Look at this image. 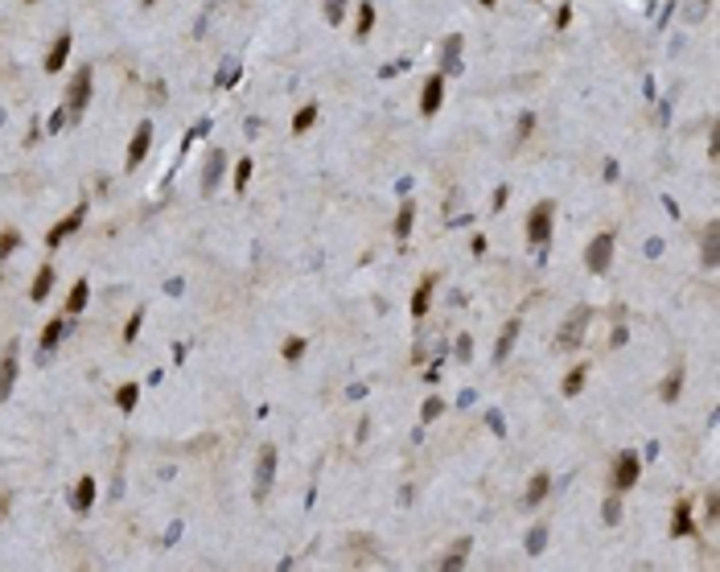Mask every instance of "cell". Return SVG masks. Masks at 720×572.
<instances>
[{"label":"cell","mask_w":720,"mask_h":572,"mask_svg":"<svg viewBox=\"0 0 720 572\" xmlns=\"http://www.w3.org/2000/svg\"><path fill=\"white\" fill-rule=\"evenodd\" d=\"M280 355L289 358V362H296V358L305 355V338H289V342L280 346Z\"/></svg>","instance_id":"cell-29"},{"label":"cell","mask_w":720,"mask_h":572,"mask_svg":"<svg viewBox=\"0 0 720 572\" xmlns=\"http://www.w3.org/2000/svg\"><path fill=\"white\" fill-rule=\"evenodd\" d=\"M412 218H416V202H404V206H399V218H395V235L399 239L412 231Z\"/></svg>","instance_id":"cell-25"},{"label":"cell","mask_w":720,"mask_h":572,"mask_svg":"<svg viewBox=\"0 0 720 572\" xmlns=\"http://www.w3.org/2000/svg\"><path fill=\"white\" fill-rule=\"evenodd\" d=\"M62 334H66V317H54V321L45 325V334H41V346H45V350H54V346L62 342Z\"/></svg>","instance_id":"cell-21"},{"label":"cell","mask_w":720,"mask_h":572,"mask_svg":"<svg viewBox=\"0 0 720 572\" xmlns=\"http://www.w3.org/2000/svg\"><path fill=\"white\" fill-rule=\"evenodd\" d=\"M478 4H486V9H494V0H478Z\"/></svg>","instance_id":"cell-40"},{"label":"cell","mask_w":720,"mask_h":572,"mask_svg":"<svg viewBox=\"0 0 720 572\" xmlns=\"http://www.w3.org/2000/svg\"><path fill=\"white\" fill-rule=\"evenodd\" d=\"M13 379H17V358L9 355L4 362H0V404L13 395Z\"/></svg>","instance_id":"cell-19"},{"label":"cell","mask_w":720,"mask_h":572,"mask_svg":"<svg viewBox=\"0 0 720 572\" xmlns=\"http://www.w3.org/2000/svg\"><path fill=\"white\" fill-rule=\"evenodd\" d=\"M527 548H531V552H539V548H544V527H535V535H531V544H527Z\"/></svg>","instance_id":"cell-37"},{"label":"cell","mask_w":720,"mask_h":572,"mask_svg":"<svg viewBox=\"0 0 720 572\" xmlns=\"http://www.w3.org/2000/svg\"><path fill=\"white\" fill-rule=\"evenodd\" d=\"M70 45H75V41H70V33H58V38H54V45L45 50V75H58L62 66H66V58H70Z\"/></svg>","instance_id":"cell-9"},{"label":"cell","mask_w":720,"mask_h":572,"mask_svg":"<svg viewBox=\"0 0 720 572\" xmlns=\"http://www.w3.org/2000/svg\"><path fill=\"white\" fill-rule=\"evenodd\" d=\"M506 206V185H498V190H494V210H503Z\"/></svg>","instance_id":"cell-38"},{"label":"cell","mask_w":720,"mask_h":572,"mask_svg":"<svg viewBox=\"0 0 720 572\" xmlns=\"http://www.w3.org/2000/svg\"><path fill=\"white\" fill-rule=\"evenodd\" d=\"M429 301H432V280H424V284L416 288V296H412V317L429 313Z\"/></svg>","instance_id":"cell-22"},{"label":"cell","mask_w":720,"mask_h":572,"mask_svg":"<svg viewBox=\"0 0 720 572\" xmlns=\"http://www.w3.org/2000/svg\"><path fill=\"white\" fill-rule=\"evenodd\" d=\"M21 4H33V0H21Z\"/></svg>","instance_id":"cell-41"},{"label":"cell","mask_w":720,"mask_h":572,"mask_svg":"<svg viewBox=\"0 0 720 572\" xmlns=\"http://www.w3.org/2000/svg\"><path fill=\"white\" fill-rule=\"evenodd\" d=\"M679 387H683V367H675V371H671V379H667V383H662V399H667V404H675V399H679Z\"/></svg>","instance_id":"cell-24"},{"label":"cell","mask_w":720,"mask_h":572,"mask_svg":"<svg viewBox=\"0 0 720 572\" xmlns=\"http://www.w3.org/2000/svg\"><path fill=\"white\" fill-rule=\"evenodd\" d=\"M515 338H519V317H510L503 325V338H498V346H494V358L503 362L506 355H510V346H515Z\"/></svg>","instance_id":"cell-18"},{"label":"cell","mask_w":720,"mask_h":572,"mask_svg":"<svg viewBox=\"0 0 720 572\" xmlns=\"http://www.w3.org/2000/svg\"><path fill=\"white\" fill-rule=\"evenodd\" d=\"M370 29H375V4L362 0V4H358V13H354V38H367Z\"/></svg>","instance_id":"cell-17"},{"label":"cell","mask_w":720,"mask_h":572,"mask_svg":"<svg viewBox=\"0 0 720 572\" xmlns=\"http://www.w3.org/2000/svg\"><path fill=\"white\" fill-rule=\"evenodd\" d=\"M136 399H140V387H136V383H124V387L116 392L119 412H132V408H136Z\"/></svg>","instance_id":"cell-23"},{"label":"cell","mask_w":720,"mask_h":572,"mask_svg":"<svg viewBox=\"0 0 720 572\" xmlns=\"http://www.w3.org/2000/svg\"><path fill=\"white\" fill-rule=\"evenodd\" d=\"M313 124H317V103H305L296 116H292V136H301V132H309Z\"/></svg>","instance_id":"cell-20"},{"label":"cell","mask_w":720,"mask_h":572,"mask_svg":"<svg viewBox=\"0 0 720 572\" xmlns=\"http://www.w3.org/2000/svg\"><path fill=\"white\" fill-rule=\"evenodd\" d=\"M87 103H91V66L75 70V79H70V87H66V107H70V116H78Z\"/></svg>","instance_id":"cell-3"},{"label":"cell","mask_w":720,"mask_h":572,"mask_svg":"<svg viewBox=\"0 0 720 572\" xmlns=\"http://www.w3.org/2000/svg\"><path fill=\"white\" fill-rule=\"evenodd\" d=\"M87 296H91V284H87V280H75V288L66 296V317L82 313V309H87Z\"/></svg>","instance_id":"cell-16"},{"label":"cell","mask_w":720,"mask_h":572,"mask_svg":"<svg viewBox=\"0 0 720 572\" xmlns=\"http://www.w3.org/2000/svg\"><path fill=\"white\" fill-rule=\"evenodd\" d=\"M638 474H643V461L634 453H622L613 461V490H630V486L638 482Z\"/></svg>","instance_id":"cell-5"},{"label":"cell","mask_w":720,"mask_h":572,"mask_svg":"<svg viewBox=\"0 0 720 572\" xmlns=\"http://www.w3.org/2000/svg\"><path fill=\"white\" fill-rule=\"evenodd\" d=\"M82 215H87V206H78L70 218L54 222V227H50V235H45V247H62V243H66V235H75L78 227H82Z\"/></svg>","instance_id":"cell-8"},{"label":"cell","mask_w":720,"mask_h":572,"mask_svg":"<svg viewBox=\"0 0 720 572\" xmlns=\"http://www.w3.org/2000/svg\"><path fill=\"white\" fill-rule=\"evenodd\" d=\"M50 288H54V264H41L38 268V280H33V288H29V301L38 305V301H45L50 296Z\"/></svg>","instance_id":"cell-13"},{"label":"cell","mask_w":720,"mask_h":572,"mask_svg":"<svg viewBox=\"0 0 720 572\" xmlns=\"http://www.w3.org/2000/svg\"><path fill=\"white\" fill-rule=\"evenodd\" d=\"M584 379H589V367H576V371H572V375L564 379V395H581Z\"/></svg>","instance_id":"cell-27"},{"label":"cell","mask_w":720,"mask_h":572,"mask_svg":"<svg viewBox=\"0 0 720 572\" xmlns=\"http://www.w3.org/2000/svg\"><path fill=\"white\" fill-rule=\"evenodd\" d=\"M136 330H140V313H132V317H128V325H124V342H132Z\"/></svg>","instance_id":"cell-33"},{"label":"cell","mask_w":720,"mask_h":572,"mask_svg":"<svg viewBox=\"0 0 720 572\" xmlns=\"http://www.w3.org/2000/svg\"><path fill=\"white\" fill-rule=\"evenodd\" d=\"M272 477H276V449L264 445V449H259V470H255V498H268Z\"/></svg>","instance_id":"cell-7"},{"label":"cell","mask_w":720,"mask_h":572,"mask_svg":"<svg viewBox=\"0 0 720 572\" xmlns=\"http://www.w3.org/2000/svg\"><path fill=\"white\" fill-rule=\"evenodd\" d=\"M708 268H712V264H716V231H708Z\"/></svg>","instance_id":"cell-36"},{"label":"cell","mask_w":720,"mask_h":572,"mask_svg":"<svg viewBox=\"0 0 720 572\" xmlns=\"http://www.w3.org/2000/svg\"><path fill=\"white\" fill-rule=\"evenodd\" d=\"M609 259H613V231H601L584 247V264H589V272H609Z\"/></svg>","instance_id":"cell-1"},{"label":"cell","mask_w":720,"mask_h":572,"mask_svg":"<svg viewBox=\"0 0 720 572\" xmlns=\"http://www.w3.org/2000/svg\"><path fill=\"white\" fill-rule=\"evenodd\" d=\"M222 165H227V153L222 149H215L210 157H206V173H202V194H210L218 185V178H222Z\"/></svg>","instance_id":"cell-12"},{"label":"cell","mask_w":720,"mask_h":572,"mask_svg":"<svg viewBox=\"0 0 720 572\" xmlns=\"http://www.w3.org/2000/svg\"><path fill=\"white\" fill-rule=\"evenodd\" d=\"M149 144H153V124L144 119L136 128V136H132V144H128V153H124V169H136L140 161L149 157Z\"/></svg>","instance_id":"cell-6"},{"label":"cell","mask_w":720,"mask_h":572,"mask_svg":"<svg viewBox=\"0 0 720 572\" xmlns=\"http://www.w3.org/2000/svg\"><path fill=\"white\" fill-rule=\"evenodd\" d=\"M441 408H445V404H441V399H429V404H424V420H436V416H441Z\"/></svg>","instance_id":"cell-34"},{"label":"cell","mask_w":720,"mask_h":572,"mask_svg":"<svg viewBox=\"0 0 720 572\" xmlns=\"http://www.w3.org/2000/svg\"><path fill=\"white\" fill-rule=\"evenodd\" d=\"M605 519H609V523H618V519H622V502H618V498H609V502H605Z\"/></svg>","instance_id":"cell-32"},{"label":"cell","mask_w":720,"mask_h":572,"mask_svg":"<svg viewBox=\"0 0 720 572\" xmlns=\"http://www.w3.org/2000/svg\"><path fill=\"white\" fill-rule=\"evenodd\" d=\"M252 157H243L239 165H235V190H247V181H252Z\"/></svg>","instance_id":"cell-28"},{"label":"cell","mask_w":720,"mask_h":572,"mask_svg":"<svg viewBox=\"0 0 720 572\" xmlns=\"http://www.w3.org/2000/svg\"><path fill=\"white\" fill-rule=\"evenodd\" d=\"M696 531V519H692V498H679L675 502V514H671V535L683 539V535Z\"/></svg>","instance_id":"cell-10"},{"label":"cell","mask_w":720,"mask_h":572,"mask_svg":"<svg viewBox=\"0 0 720 572\" xmlns=\"http://www.w3.org/2000/svg\"><path fill=\"white\" fill-rule=\"evenodd\" d=\"M144 4H153V0H144Z\"/></svg>","instance_id":"cell-42"},{"label":"cell","mask_w":720,"mask_h":572,"mask_svg":"<svg viewBox=\"0 0 720 572\" xmlns=\"http://www.w3.org/2000/svg\"><path fill=\"white\" fill-rule=\"evenodd\" d=\"M589 317H593V309L589 305H581V309H572V317L564 321V330H560V350H572V346H581L584 338V325H589Z\"/></svg>","instance_id":"cell-4"},{"label":"cell","mask_w":720,"mask_h":572,"mask_svg":"<svg viewBox=\"0 0 720 572\" xmlns=\"http://www.w3.org/2000/svg\"><path fill=\"white\" fill-rule=\"evenodd\" d=\"M4 511H9V498H4V494H0V519H4Z\"/></svg>","instance_id":"cell-39"},{"label":"cell","mask_w":720,"mask_h":572,"mask_svg":"<svg viewBox=\"0 0 720 572\" xmlns=\"http://www.w3.org/2000/svg\"><path fill=\"white\" fill-rule=\"evenodd\" d=\"M95 477H78V486H75V511H91L95 507Z\"/></svg>","instance_id":"cell-15"},{"label":"cell","mask_w":720,"mask_h":572,"mask_svg":"<svg viewBox=\"0 0 720 572\" xmlns=\"http://www.w3.org/2000/svg\"><path fill=\"white\" fill-rule=\"evenodd\" d=\"M531 128H535V116L527 112V116L519 119V140H527V136H531Z\"/></svg>","instance_id":"cell-35"},{"label":"cell","mask_w":720,"mask_h":572,"mask_svg":"<svg viewBox=\"0 0 720 572\" xmlns=\"http://www.w3.org/2000/svg\"><path fill=\"white\" fill-rule=\"evenodd\" d=\"M342 13H346V0H326V17H330V25H338Z\"/></svg>","instance_id":"cell-31"},{"label":"cell","mask_w":720,"mask_h":572,"mask_svg":"<svg viewBox=\"0 0 720 572\" xmlns=\"http://www.w3.org/2000/svg\"><path fill=\"white\" fill-rule=\"evenodd\" d=\"M441 95H445V79H441V75H432V79L424 82V91H420V112H424V116L441 112Z\"/></svg>","instance_id":"cell-11"},{"label":"cell","mask_w":720,"mask_h":572,"mask_svg":"<svg viewBox=\"0 0 720 572\" xmlns=\"http://www.w3.org/2000/svg\"><path fill=\"white\" fill-rule=\"evenodd\" d=\"M17 247H21V231H4V235H0V259L13 256Z\"/></svg>","instance_id":"cell-30"},{"label":"cell","mask_w":720,"mask_h":572,"mask_svg":"<svg viewBox=\"0 0 720 572\" xmlns=\"http://www.w3.org/2000/svg\"><path fill=\"white\" fill-rule=\"evenodd\" d=\"M552 215H556V202H539V206L527 215V239H531V243H547V235H552Z\"/></svg>","instance_id":"cell-2"},{"label":"cell","mask_w":720,"mask_h":572,"mask_svg":"<svg viewBox=\"0 0 720 572\" xmlns=\"http://www.w3.org/2000/svg\"><path fill=\"white\" fill-rule=\"evenodd\" d=\"M547 490H552V474H535L531 486H527V494H523V507H539L547 498Z\"/></svg>","instance_id":"cell-14"},{"label":"cell","mask_w":720,"mask_h":572,"mask_svg":"<svg viewBox=\"0 0 720 572\" xmlns=\"http://www.w3.org/2000/svg\"><path fill=\"white\" fill-rule=\"evenodd\" d=\"M466 552H469V539H461V544H457V548H453V552L445 556V564H441V568H445V572L461 568V564H466Z\"/></svg>","instance_id":"cell-26"}]
</instances>
